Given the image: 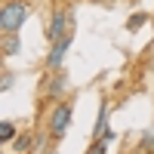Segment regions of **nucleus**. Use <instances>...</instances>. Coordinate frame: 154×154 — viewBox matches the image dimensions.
Instances as JSON below:
<instances>
[{
  "label": "nucleus",
  "instance_id": "obj_1",
  "mask_svg": "<svg viewBox=\"0 0 154 154\" xmlns=\"http://www.w3.org/2000/svg\"><path fill=\"white\" fill-rule=\"evenodd\" d=\"M25 19H28V3L25 0H6L0 9V31L3 34H19Z\"/></svg>",
  "mask_w": 154,
  "mask_h": 154
},
{
  "label": "nucleus",
  "instance_id": "obj_2",
  "mask_svg": "<svg viewBox=\"0 0 154 154\" xmlns=\"http://www.w3.org/2000/svg\"><path fill=\"white\" fill-rule=\"evenodd\" d=\"M71 117H74L71 102H59V105L53 108V114H49V136L62 139V136L68 133V126H71Z\"/></svg>",
  "mask_w": 154,
  "mask_h": 154
},
{
  "label": "nucleus",
  "instance_id": "obj_3",
  "mask_svg": "<svg viewBox=\"0 0 154 154\" xmlns=\"http://www.w3.org/2000/svg\"><path fill=\"white\" fill-rule=\"evenodd\" d=\"M68 34H74V25H71L68 9H56L53 12V22H49V28H46V40L56 43V40H62V37H68Z\"/></svg>",
  "mask_w": 154,
  "mask_h": 154
},
{
  "label": "nucleus",
  "instance_id": "obj_4",
  "mask_svg": "<svg viewBox=\"0 0 154 154\" xmlns=\"http://www.w3.org/2000/svg\"><path fill=\"white\" fill-rule=\"evenodd\" d=\"M71 37H74V34H68V37H62V40L53 43V49H49V56H46V68H53V71L62 68V59H65L68 46H71Z\"/></svg>",
  "mask_w": 154,
  "mask_h": 154
},
{
  "label": "nucleus",
  "instance_id": "obj_5",
  "mask_svg": "<svg viewBox=\"0 0 154 154\" xmlns=\"http://www.w3.org/2000/svg\"><path fill=\"white\" fill-rule=\"evenodd\" d=\"M16 53H19V37L3 34V56H16Z\"/></svg>",
  "mask_w": 154,
  "mask_h": 154
},
{
  "label": "nucleus",
  "instance_id": "obj_6",
  "mask_svg": "<svg viewBox=\"0 0 154 154\" xmlns=\"http://www.w3.org/2000/svg\"><path fill=\"white\" fill-rule=\"evenodd\" d=\"M12 136H16V126H12L9 120H3V126H0V139H3V142H9Z\"/></svg>",
  "mask_w": 154,
  "mask_h": 154
},
{
  "label": "nucleus",
  "instance_id": "obj_7",
  "mask_svg": "<svg viewBox=\"0 0 154 154\" xmlns=\"http://www.w3.org/2000/svg\"><path fill=\"white\" fill-rule=\"evenodd\" d=\"M12 148H16L19 154H22V151H28V148H31V136H19V139H16V145H12Z\"/></svg>",
  "mask_w": 154,
  "mask_h": 154
},
{
  "label": "nucleus",
  "instance_id": "obj_8",
  "mask_svg": "<svg viewBox=\"0 0 154 154\" xmlns=\"http://www.w3.org/2000/svg\"><path fill=\"white\" fill-rule=\"evenodd\" d=\"M142 148H148V151H154V126L142 136Z\"/></svg>",
  "mask_w": 154,
  "mask_h": 154
},
{
  "label": "nucleus",
  "instance_id": "obj_9",
  "mask_svg": "<svg viewBox=\"0 0 154 154\" xmlns=\"http://www.w3.org/2000/svg\"><path fill=\"white\" fill-rule=\"evenodd\" d=\"M142 22H148V19H145V16H133V19H130V28H139Z\"/></svg>",
  "mask_w": 154,
  "mask_h": 154
},
{
  "label": "nucleus",
  "instance_id": "obj_10",
  "mask_svg": "<svg viewBox=\"0 0 154 154\" xmlns=\"http://www.w3.org/2000/svg\"><path fill=\"white\" fill-rule=\"evenodd\" d=\"M9 83H12V74L6 71V74H3V83H0V86H3V89H9Z\"/></svg>",
  "mask_w": 154,
  "mask_h": 154
}]
</instances>
